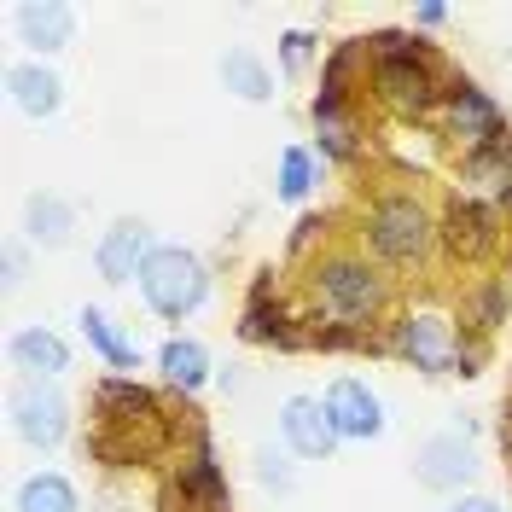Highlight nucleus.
<instances>
[{
  "mask_svg": "<svg viewBox=\"0 0 512 512\" xmlns=\"http://www.w3.org/2000/svg\"><path fill=\"white\" fill-rule=\"evenodd\" d=\"M315 303L326 315L338 320V326H367V320L384 315V303H390V286H384V274L367 262V256L355 251H332L315 262Z\"/></svg>",
  "mask_w": 512,
  "mask_h": 512,
  "instance_id": "nucleus-1",
  "label": "nucleus"
},
{
  "mask_svg": "<svg viewBox=\"0 0 512 512\" xmlns=\"http://www.w3.org/2000/svg\"><path fill=\"white\" fill-rule=\"evenodd\" d=\"M140 297L152 303V315L163 320H187L204 297H210V268L204 256L187 245H158L140 268Z\"/></svg>",
  "mask_w": 512,
  "mask_h": 512,
  "instance_id": "nucleus-2",
  "label": "nucleus"
},
{
  "mask_svg": "<svg viewBox=\"0 0 512 512\" xmlns=\"http://www.w3.org/2000/svg\"><path fill=\"white\" fill-rule=\"evenodd\" d=\"M437 233H443V227L431 222V210L419 204L414 192H390V198H379V204L367 210V245H373L384 262H396V268L425 262Z\"/></svg>",
  "mask_w": 512,
  "mask_h": 512,
  "instance_id": "nucleus-3",
  "label": "nucleus"
},
{
  "mask_svg": "<svg viewBox=\"0 0 512 512\" xmlns=\"http://www.w3.org/2000/svg\"><path fill=\"white\" fill-rule=\"evenodd\" d=\"M390 350L419 373H478L472 350H460V332L443 309H408L390 332Z\"/></svg>",
  "mask_w": 512,
  "mask_h": 512,
  "instance_id": "nucleus-4",
  "label": "nucleus"
},
{
  "mask_svg": "<svg viewBox=\"0 0 512 512\" xmlns=\"http://www.w3.org/2000/svg\"><path fill=\"white\" fill-rule=\"evenodd\" d=\"M443 134L454 146H466V152H478V146H495V140H507V117H501V105L483 94L478 82H448L443 88Z\"/></svg>",
  "mask_w": 512,
  "mask_h": 512,
  "instance_id": "nucleus-5",
  "label": "nucleus"
},
{
  "mask_svg": "<svg viewBox=\"0 0 512 512\" xmlns=\"http://www.w3.org/2000/svg\"><path fill=\"white\" fill-rule=\"evenodd\" d=\"M483 472L478 460V443L466 437V431H437V437H425L414 454V478L425 489H443V495H460V489H472Z\"/></svg>",
  "mask_w": 512,
  "mask_h": 512,
  "instance_id": "nucleus-6",
  "label": "nucleus"
},
{
  "mask_svg": "<svg viewBox=\"0 0 512 512\" xmlns=\"http://www.w3.org/2000/svg\"><path fill=\"white\" fill-rule=\"evenodd\" d=\"M6 408H12V431L30 448H59L70 437V402H64V390H53V384H41V379L18 384L6 396Z\"/></svg>",
  "mask_w": 512,
  "mask_h": 512,
  "instance_id": "nucleus-7",
  "label": "nucleus"
},
{
  "mask_svg": "<svg viewBox=\"0 0 512 512\" xmlns=\"http://www.w3.org/2000/svg\"><path fill=\"white\" fill-rule=\"evenodd\" d=\"M373 99L396 117H425L443 99V88L425 59H373Z\"/></svg>",
  "mask_w": 512,
  "mask_h": 512,
  "instance_id": "nucleus-8",
  "label": "nucleus"
},
{
  "mask_svg": "<svg viewBox=\"0 0 512 512\" xmlns=\"http://www.w3.org/2000/svg\"><path fill=\"white\" fill-rule=\"evenodd\" d=\"M280 437H286V448L303 454V460H326L332 448L344 443L338 425H332V414H326V396H286V408H280Z\"/></svg>",
  "mask_w": 512,
  "mask_h": 512,
  "instance_id": "nucleus-9",
  "label": "nucleus"
},
{
  "mask_svg": "<svg viewBox=\"0 0 512 512\" xmlns=\"http://www.w3.org/2000/svg\"><path fill=\"white\" fill-rule=\"evenodd\" d=\"M152 251L158 245H152V227L146 222H111L105 239H99V251H94V268H99V280L128 286V280H140V268H146Z\"/></svg>",
  "mask_w": 512,
  "mask_h": 512,
  "instance_id": "nucleus-10",
  "label": "nucleus"
},
{
  "mask_svg": "<svg viewBox=\"0 0 512 512\" xmlns=\"http://www.w3.org/2000/svg\"><path fill=\"white\" fill-rule=\"evenodd\" d=\"M326 414H332V425H338V437H350V443H373V437L384 431V402L361 379H332L326 384Z\"/></svg>",
  "mask_w": 512,
  "mask_h": 512,
  "instance_id": "nucleus-11",
  "label": "nucleus"
},
{
  "mask_svg": "<svg viewBox=\"0 0 512 512\" xmlns=\"http://www.w3.org/2000/svg\"><path fill=\"white\" fill-rule=\"evenodd\" d=\"M443 239L460 262H483V256L501 245V222H495V210L478 204V198H454L443 210Z\"/></svg>",
  "mask_w": 512,
  "mask_h": 512,
  "instance_id": "nucleus-12",
  "label": "nucleus"
},
{
  "mask_svg": "<svg viewBox=\"0 0 512 512\" xmlns=\"http://www.w3.org/2000/svg\"><path fill=\"white\" fill-rule=\"evenodd\" d=\"M6 94H12V105H18L24 117H53L64 105V82H59L53 64L24 59V64H6Z\"/></svg>",
  "mask_w": 512,
  "mask_h": 512,
  "instance_id": "nucleus-13",
  "label": "nucleus"
},
{
  "mask_svg": "<svg viewBox=\"0 0 512 512\" xmlns=\"http://www.w3.org/2000/svg\"><path fill=\"white\" fill-rule=\"evenodd\" d=\"M18 35L35 53H59L76 35V12L64 0H30V6H18Z\"/></svg>",
  "mask_w": 512,
  "mask_h": 512,
  "instance_id": "nucleus-14",
  "label": "nucleus"
},
{
  "mask_svg": "<svg viewBox=\"0 0 512 512\" xmlns=\"http://www.w3.org/2000/svg\"><path fill=\"white\" fill-rule=\"evenodd\" d=\"M6 355H12V367H24L30 379H53V373L70 367V344H64L53 326H24V332H12Z\"/></svg>",
  "mask_w": 512,
  "mask_h": 512,
  "instance_id": "nucleus-15",
  "label": "nucleus"
},
{
  "mask_svg": "<svg viewBox=\"0 0 512 512\" xmlns=\"http://www.w3.org/2000/svg\"><path fill=\"white\" fill-rule=\"evenodd\" d=\"M158 373H163V384H175L181 396H192V390L210 384V350L198 338H169L158 350Z\"/></svg>",
  "mask_w": 512,
  "mask_h": 512,
  "instance_id": "nucleus-16",
  "label": "nucleus"
},
{
  "mask_svg": "<svg viewBox=\"0 0 512 512\" xmlns=\"http://www.w3.org/2000/svg\"><path fill=\"white\" fill-rule=\"evenodd\" d=\"M94 402H99V414L111 419V425H140V419H158V396H152L146 384H134V379H105L94 390Z\"/></svg>",
  "mask_w": 512,
  "mask_h": 512,
  "instance_id": "nucleus-17",
  "label": "nucleus"
},
{
  "mask_svg": "<svg viewBox=\"0 0 512 512\" xmlns=\"http://www.w3.org/2000/svg\"><path fill=\"white\" fill-rule=\"evenodd\" d=\"M12 507L18 512H82V495H76V483L64 478V472H30V478L18 483Z\"/></svg>",
  "mask_w": 512,
  "mask_h": 512,
  "instance_id": "nucleus-18",
  "label": "nucleus"
},
{
  "mask_svg": "<svg viewBox=\"0 0 512 512\" xmlns=\"http://www.w3.org/2000/svg\"><path fill=\"white\" fill-rule=\"evenodd\" d=\"M70 227H76V210L64 198H53V192H35L30 204H24V233H30L35 245H47V251L70 245Z\"/></svg>",
  "mask_w": 512,
  "mask_h": 512,
  "instance_id": "nucleus-19",
  "label": "nucleus"
},
{
  "mask_svg": "<svg viewBox=\"0 0 512 512\" xmlns=\"http://www.w3.org/2000/svg\"><path fill=\"white\" fill-rule=\"evenodd\" d=\"M222 88L262 105V99H274V70L256 59L251 47H233V53H222Z\"/></svg>",
  "mask_w": 512,
  "mask_h": 512,
  "instance_id": "nucleus-20",
  "label": "nucleus"
},
{
  "mask_svg": "<svg viewBox=\"0 0 512 512\" xmlns=\"http://www.w3.org/2000/svg\"><path fill=\"white\" fill-rule=\"evenodd\" d=\"M82 338L94 344L99 355H105V367H117V373H128V367H140V350H134V338H128L117 320L105 315V309H82Z\"/></svg>",
  "mask_w": 512,
  "mask_h": 512,
  "instance_id": "nucleus-21",
  "label": "nucleus"
},
{
  "mask_svg": "<svg viewBox=\"0 0 512 512\" xmlns=\"http://www.w3.org/2000/svg\"><path fill=\"white\" fill-rule=\"evenodd\" d=\"M181 495H187V501H198V507H210V512L227 507V483H222V472H216V454H210V443H198V454L181 466Z\"/></svg>",
  "mask_w": 512,
  "mask_h": 512,
  "instance_id": "nucleus-22",
  "label": "nucleus"
},
{
  "mask_svg": "<svg viewBox=\"0 0 512 512\" xmlns=\"http://www.w3.org/2000/svg\"><path fill=\"white\" fill-rule=\"evenodd\" d=\"M460 175L466 181H478V187H512V140H495V146H478V152H466L460 158Z\"/></svg>",
  "mask_w": 512,
  "mask_h": 512,
  "instance_id": "nucleus-23",
  "label": "nucleus"
},
{
  "mask_svg": "<svg viewBox=\"0 0 512 512\" xmlns=\"http://www.w3.org/2000/svg\"><path fill=\"white\" fill-rule=\"evenodd\" d=\"M361 41H367V53H373V59H425V64H437V47H431L425 35L379 30V35H361Z\"/></svg>",
  "mask_w": 512,
  "mask_h": 512,
  "instance_id": "nucleus-24",
  "label": "nucleus"
},
{
  "mask_svg": "<svg viewBox=\"0 0 512 512\" xmlns=\"http://www.w3.org/2000/svg\"><path fill=\"white\" fill-rule=\"evenodd\" d=\"M309 187H315V152L286 146L280 152V198H309Z\"/></svg>",
  "mask_w": 512,
  "mask_h": 512,
  "instance_id": "nucleus-25",
  "label": "nucleus"
},
{
  "mask_svg": "<svg viewBox=\"0 0 512 512\" xmlns=\"http://www.w3.org/2000/svg\"><path fill=\"white\" fill-rule=\"evenodd\" d=\"M280 53H286V70H303V64L315 59V35H309V30H291Z\"/></svg>",
  "mask_w": 512,
  "mask_h": 512,
  "instance_id": "nucleus-26",
  "label": "nucleus"
},
{
  "mask_svg": "<svg viewBox=\"0 0 512 512\" xmlns=\"http://www.w3.org/2000/svg\"><path fill=\"white\" fill-rule=\"evenodd\" d=\"M478 326H495V320L507 315V286H489V291H478Z\"/></svg>",
  "mask_w": 512,
  "mask_h": 512,
  "instance_id": "nucleus-27",
  "label": "nucleus"
},
{
  "mask_svg": "<svg viewBox=\"0 0 512 512\" xmlns=\"http://www.w3.org/2000/svg\"><path fill=\"white\" fill-rule=\"evenodd\" d=\"M443 512H507L501 501H489V495H454Z\"/></svg>",
  "mask_w": 512,
  "mask_h": 512,
  "instance_id": "nucleus-28",
  "label": "nucleus"
},
{
  "mask_svg": "<svg viewBox=\"0 0 512 512\" xmlns=\"http://www.w3.org/2000/svg\"><path fill=\"white\" fill-rule=\"evenodd\" d=\"M414 18H419V30H437V24H448V6H443V0H425Z\"/></svg>",
  "mask_w": 512,
  "mask_h": 512,
  "instance_id": "nucleus-29",
  "label": "nucleus"
},
{
  "mask_svg": "<svg viewBox=\"0 0 512 512\" xmlns=\"http://www.w3.org/2000/svg\"><path fill=\"white\" fill-rule=\"evenodd\" d=\"M18 280H24V256L18 245H6V291H18Z\"/></svg>",
  "mask_w": 512,
  "mask_h": 512,
  "instance_id": "nucleus-30",
  "label": "nucleus"
},
{
  "mask_svg": "<svg viewBox=\"0 0 512 512\" xmlns=\"http://www.w3.org/2000/svg\"><path fill=\"white\" fill-rule=\"evenodd\" d=\"M501 204H507V210H512V187H501Z\"/></svg>",
  "mask_w": 512,
  "mask_h": 512,
  "instance_id": "nucleus-31",
  "label": "nucleus"
},
{
  "mask_svg": "<svg viewBox=\"0 0 512 512\" xmlns=\"http://www.w3.org/2000/svg\"><path fill=\"white\" fill-rule=\"evenodd\" d=\"M507 454H512V443H507Z\"/></svg>",
  "mask_w": 512,
  "mask_h": 512,
  "instance_id": "nucleus-32",
  "label": "nucleus"
}]
</instances>
